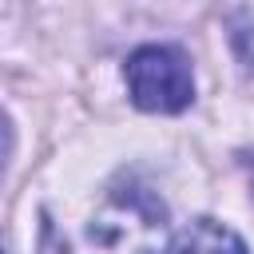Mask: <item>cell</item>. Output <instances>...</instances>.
Wrapping results in <instances>:
<instances>
[{"instance_id":"7a4b0ae2","label":"cell","mask_w":254,"mask_h":254,"mask_svg":"<svg viewBox=\"0 0 254 254\" xmlns=\"http://www.w3.org/2000/svg\"><path fill=\"white\" fill-rule=\"evenodd\" d=\"M123 79H127L131 103L143 111H155V115H175V111L190 107V99H194V75H190L187 56L167 44L135 48L123 64Z\"/></svg>"},{"instance_id":"277c9868","label":"cell","mask_w":254,"mask_h":254,"mask_svg":"<svg viewBox=\"0 0 254 254\" xmlns=\"http://www.w3.org/2000/svg\"><path fill=\"white\" fill-rule=\"evenodd\" d=\"M222 24L242 64L254 67V0H222Z\"/></svg>"},{"instance_id":"8992f818","label":"cell","mask_w":254,"mask_h":254,"mask_svg":"<svg viewBox=\"0 0 254 254\" xmlns=\"http://www.w3.org/2000/svg\"><path fill=\"white\" fill-rule=\"evenodd\" d=\"M246 167H250V187H254V155L246 159Z\"/></svg>"},{"instance_id":"5b68a950","label":"cell","mask_w":254,"mask_h":254,"mask_svg":"<svg viewBox=\"0 0 254 254\" xmlns=\"http://www.w3.org/2000/svg\"><path fill=\"white\" fill-rule=\"evenodd\" d=\"M8 151H12V127H8V115L0 111V171L8 163Z\"/></svg>"},{"instance_id":"6da1fadb","label":"cell","mask_w":254,"mask_h":254,"mask_svg":"<svg viewBox=\"0 0 254 254\" xmlns=\"http://www.w3.org/2000/svg\"><path fill=\"white\" fill-rule=\"evenodd\" d=\"M91 254H167V206L151 187L119 183L87 222Z\"/></svg>"},{"instance_id":"3957f363","label":"cell","mask_w":254,"mask_h":254,"mask_svg":"<svg viewBox=\"0 0 254 254\" xmlns=\"http://www.w3.org/2000/svg\"><path fill=\"white\" fill-rule=\"evenodd\" d=\"M167 254H246V242L214 218H194L175 234Z\"/></svg>"}]
</instances>
